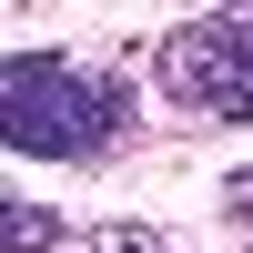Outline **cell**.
<instances>
[{
    "mask_svg": "<svg viewBox=\"0 0 253 253\" xmlns=\"http://www.w3.org/2000/svg\"><path fill=\"white\" fill-rule=\"evenodd\" d=\"M122 122H132V81H112L101 61H71V51L0 61V152L91 162V152L122 142Z\"/></svg>",
    "mask_w": 253,
    "mask_h": 253,
    "instance_id": "1",
    "label": "cell"
},
{
    "mask_svg": "<svg viewBox=\"0 0 253 253\" xmlns=\"http://www.w3.org/2000/svg\"><path fill=\"white\" fill-rule=\"evenodd\" d=\"M71 243V223L51 213V203H31V193H0V253H61Z\"/></svg>",
    "mask_w": 253,
    "mask_h": 253,
    "instance_id": "3",
    "label": "cell"
},
{
    "mask_svg": "<svg viewBox=\"0 0 253 253\" xmlns=\"http://www.w3.org/2000/svg\"><path fill=\"white\" fill-rule=\"evenodd\" d=\"M223 213H233V223H253V172H233V182H223Z\"/></svg>",
    "mask_w": 253,
    "mask_h": 253,
    "instance_id": "4",
    "label": "cell"
},
{
    "mask_svg": "<svg viewBox=\"0 0 253 253\" xmlns=\"http://www.w3.org/2000/svg\"><path fill=\"white\" fill-rule=\"evenodd\" d=\"M162 101L182 112H213V122H253V10H213V20H182L152 61Z\"/></svg>",
    "mask_w": 253,
    "mask_h": 253,
    "instance_id": "2",
    "label": "cell"
}]
</instances>
